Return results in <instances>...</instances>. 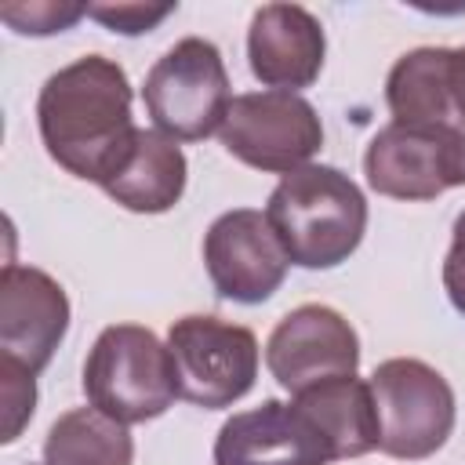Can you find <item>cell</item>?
I'll use <instances>...</instances> for the list:
<instances>
[{
	"label": "cell",
	"mask_w": 465,
	"mask_h": 465,
	"mask_svg": "<svg viewBox=\"0 0 465 465\" xmlns=\"http://www.w3.org/2000/svg\"><path fill=\"white\" fill-rule=\"evenodd\" d=\"M40 138L58 167L102 182L120 149L138 131L131 124V84L102 54L76 58L47 76L36 102Z\"/></svg>",
	"instance_id": "6da1fadb"
},
{
	"label": "cell",
	"mask_w": 465,
	"mask_h": 465,
	"mask_svg": "<svg viewBox=\"0 0 465 465\" xmlns=\"http://www.w3.org/2000/svg\"><path fill=\"white\" fill-rule=\"evenodd\" d=\"M265 218L294 265L331 269L360 247L367 229V200L338 167L305 163L280 178Z\"/></svg>",
	"instance_id": "7a4b0ae2"
},
{
	"label": "cell",
	"mask_w": 465,
	"mask_h": 465,
	"mask_svg": "<svg viewBox=\"0 0 465 465\" xmlns=\"http://www.w3.org/2000/svg\"><path fill=\"white\" fill-rule=\"evenodd\" d=\"M84 392L120 425L160 418L178 396L171 349L138 323H113L84 363Z\"/></svg>",
	"instance_id": "3957f363"
},
{
	"label": "cell",
	"mask_w": 465,
	"mask_h": 465,
	"mask_svg": "<svg viewBox=\"0 0 465 465\" xmlns=\"http://www.w3.org/2000/svg\"><path fill=\"white\" fill-rule=\"evenodd\" d=\"M142 98L156 131L174 142H200L211 131H222L232 98L218 47L200 36L178 40L149 69Z\"/></svg>",
	"instance_id": "277c9868"
},
{
	"label": "cell",
	"mask_w": 465,
	"mask_h": 465,
	"mask_svg": "<svg viewBox=\"0 0 465 465\" xmlns=\"http://www.w3.org/2000/svg\"><path fill=\"white\" fill-rule=\"evenodd\" d=\"M378 418V450L418 461L436 454L454 429V392L447 378L421 360H385L371 374Z\"/></svg>",
	"instance_id": "5b68a950"
},
{
	"label": "cell",
	"mask_w": 465,
	"mask_h": 465,
	"mask_svg": "<svg viewBox=\"0 0 465 465\" xmlns=\"http://www.w3.org/2000/svg\"><path fill=\"white\" fill-rule=\"evenodd\" d=\"M178 396L196 407H229L251 392L258 374V341L247 327L218 316H182L167 331Z\"/></svg>",
	"instance_id": "8992f818"
},
{
	"label": "cell",
	"mask_w": 465,
	"mask_h": 465,
	"mask_svg": "<svg viewBox=\"0 0 465 465\" xmlns=\"http://www.w3.org/2000/svg\"><path fill=\"white\" fill-rule=\"evenodd\" d=\"M222 145L247 167L291 174L323 145V127L316 109L294 91L236 94L222 124Z\"/></svg>",
	"instance_id": "52a82bcc"
},
{
	"label": "cell",
	"mask_w": 465,
	"mask_h": 465,
	"mask_svg": "<svg viewBox=\"0 0 465 465\" xmlns=\"http://www.w3.org/2000/svg\"><path fill=\"white\" fill-rule=\"evenodd\" d=\"M363 171L374 193L392 200H436L461 182L458 131L389 124L381 127L363 156Z\"/></svg>",
	"instance_id": "ba28073f"
},
{
	"label": "cell",
	"mask_w": 465,
	"mask_h": 465,
	"mask_svg": "<svg viewBox=\"0 0 465 465\" xmlns=\"http://www.w3.org/2000/svg\"><path fill=\"white\" fill-rule=\"evenodd\" d=\"M265 363L287 392L302 396L316 385L352 378L360 363V341L341 312L327 305H298L269 334Z\"/></svg>",
	"instance_id": "9c48e42d"
},
{
	"label": "cell",
	"mask_w": 465,
	"mask_h": 465,
	"mask_svg": "<svg viewBox=\"0 0 465 465\" xmlns=\"http://www.w3.org/2000/svg\"><path fill=\"white\" fill-rule=\"evenodd\" d=\"M287 262L269 218L251 207L225 211L203 236V265L214 291L240 305L265 302L283 283Z\"/></svg>",
	"instance_id": "30bf717a"
},
{
	"label": "cell",
	"mask_w": 465,
	"mask_h": 465,
	"mask_svg": "<svg viewBox=\"0 0 465 465\" xmlns=\"http://www.w3.org/2000/svg\"><path fill=\"white\" fill-rule=\"evenodd\" d=\"M338 461L327 432L294 400H265L232 414L214 440V465H327Z\"/></svg>",
	"instance_id": "8fae6325"
},
{
	"label": "cell",
	"mask_w": 465,
	"mask_h": 465,
	"mask_svg": "<svg viewBox=\"0 0 465 465\" xmlns=\"http://www.w3.org/2000/svg\"><path fill=\"white\" fill-rule=\"evenodd\" d=\"M69 327V298L58 280L33 265H7L0 276V360L36 374Z\"/></svg>",
	"instance_id": "7c38bea8"
},
{
	"label": "cell",
	"mask_w": 465,
	"mask_h": 465,
	"mask_svg": "<svg viewBox=\"0 0 465 465\" xmlns=\"http://www.w3.org/2000/svg\"><path fill=\"white\" fill-rule=\"evenodd\" d=\"M396 124L465 131V47H418L403 54L385 84Z\"/></svg>",
	"instance_id": "4fadbf2b"
},
{
	"label": "cell",
	"mask_w": 465,
	"mask_h": 465,
	"mask_svg": "<svg viewBox=\"0 0 465 465\" xmlns=\"http://www.w3.org/2000/svg\"><path fill=\"white\" fill-rule=\"evenodd\" d=\"M247 58L272 91L309 87L323 69V25L298 4H265L251 18Z\"/></svg>",
	"instance_id": "5bb4252c"
},
{
	"label": "cell",
	"mask_w": 465,
	"mask_h": 465,
	"mask_svg": "<svg viewBox=\"0 0 465 465\" xmlns=\"http://www.w3.org/2000/svg\"><path fill=\"white\" fill-rule=\"evenodd\" d=\"M116 203L138 214L171 211L185 189V156L174 138L138 127L98 182Z\"/></svg>",
	"instance_id": "9a60e30c"
},
{
	"label": "cell",
	"mask_w": 465,
	"mask_h": 465,
	"mask_svg": "<svg viewBox=\"0 0 465 465\" xmlns=\"http://www.w3.org/2000/svg\"><path fill=\"white\" fill-rule=\"evenodd\" d=\"M298 403L312 414V421L327 432L334 458H360L378 447V418L371 385L356 378H338L327 385H316L298 396Z\"/></svg>",
	"instance_id": "2e32d148"
},
{
	"label": "cell",
	"mask_w": 465,
	"mask_h": 465,
	"mask_svg": "<svg viewBox=\"0 0 465 465\" xmlns=\"http://www.w3.org/2000/svg\"><path fill=\"white\" fill-rule=\"evenodd\" d=\"M131 458H134L131 432L98 407L65 411L51 425L44 443L47 465H131Z\"/></svg>",
	"instance_id": "e0dca14e"
},
{
	"label": "cell",
	"mask_w": 465,
	"mask_h": 465,
	"mask_svg": "<svg viewBox=\"0 0 465 465\" xmlns=\"http://www.w3.org/2000/svg\"><path fill=\"white\" fill-rule=\"evenodd\" d=\"M0 403H4V443H11L18 440L22 425L33 418V407H36L33 374L11 360H0Z\"/></svg>",
	"instance_id": "ac0fdd59"
},
{
	"label": "cell",
	"mask_w": 465,
	"mask_h": 465,
	"mask_svg": "<svg viewBox=\"0 0 465 465\" xmlns=\"http://www.w3.org/2000/svg\"><path fill=\"white\" fill-rule=\"evenodd\" d=\"M84 15H87V7H80V4H4L0 7V18L29 36L62 33Z\"/></svg>",
	"instance_id": "d6986e66"
},
{
	"label": "cell",
	"mask_w": 465,
	"mask_h": 465,
	"mask_svg": "<svg viewBox=\"0 0 465 465\" xmlns=\"http://www.w3.org/2000/svg\"><path fill=\"white\" fill-rule=\"evenodd\" d=\"M174 7L171 4H163V7H145V4H116V7H87V15L91 18H98L105 29H113V33H127V36H134V33H145V29H153L156 22H163L167 15H171Z\"/></svg>",
	"instance_id": "ffe728a7"
},
{
	"label": "cell",
	"mask_w": 465,
	"mask_h": 465,
	"mask_svg": "<svg viewBox=\"0 0 465 465\" xmlns=\"http://www.w3.org/2000/svg\"><path fill=\"white\" fill-rule=\"evenodd\" d=\"M443 287L458 312H465V211L454 218V240L443 262Z\"/></svg>",
	"instance_id": "44dd1931"
},
{
	"label": "cell",
	"mask_w": 465,
	"mask_h": 465,
	"mask_svg": "<svg viewBox=\"0 0 465 465\" xmlns=\"http://www.w3.org/2000/svg\"><path fill=\"white\" fill-rule=\"evenodd\" d=\"M458 149H461V182H465V131H458Z\"/></svg>",
	"instance_id": "7402d4cb"
}]
</instances>
